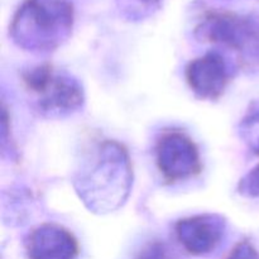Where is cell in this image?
Segmentation results:
<instances>
[{"label": "cell", "mask_w": 259, "mask_h": 259, "mask_svg": "<svg viewBox=\"0 0 259 259\" xmlns=\"http://www.w3.org/2000/svg\"><path fill=\"white\" fill-rule=\"evenodd\" d=\"M72 24V9L66 0H25L13 24L22 45L52 48L65 37Z\"/></svg>", "instance_id": "obj_1"}, {"label": "cell", "mask_w": 259, "mask_h": 259, "mask_svg": "<svg viewBox=\"0 0 259 259\" xmlns=\"http://www.w3.org/2000/svg\"><path fill=\"white\" fill-rule=\"evenodd\" d=\"M24 82L38 109L47 114L70 113L81 105L82 96L77 82L50 66L33 68Z\"/></svg>", "instance_id": "obj_2"}, {"label": "cell", "mask_w": 259, "mask_h": 259, "mask_svg": "<svg viewBox=\"0 0 259 259\" xmlns=\"http://www.w3.org/2000/svg\"><path fill=\"white\" fill-rule=\"evenodd\" d=\"M158 164L161 172L171 181L185 179L199 172V154L194 143L180 133H171L159 141Z\"/></svg>", "instance_id": "obj_3"}, {"label": "cell", "mask_w": 259, "mask_h": 259, "mask_svg": "<svg viewBox=\"0 0 259 259\" xmlns=\"http://www.w3.org/2000/svg\"><path fill=\"white\" fill-rule=\"evenodd\" d=\"M187 80L197 95L215 99L224 91L228 82L227 66L220 56L209 53L191 62L187 68Z\"/></svg>", "instance_id": "obj_4"}, {"label": "cell", "mask_w": 259, "mask_h": 259, "mask_svg": "<svg viewBox=\"0 0 259 259\" xmlns=\"http://www.w3.org/2000/svg\"><path fill=\"white\" fill-rule=\"evenodd\" d=\"M28 252L32 259H73L77 247L70 233L47 225L33 233Z\"/></svg>", "instance_id": "obj_5"}, {"label": "cell", "mask_w": 259, "mask_h": 259, "mask_svg": "<svg viewBox=\"0 0 259 259\" xmlns=\"http://www.w3.org/2000/svg\"><path fill=\"white\" fill-rule=\"evenodd\" d=\"M179 238L187 250L202 254L214 249L223 233V223L212 217L184 220L177 228Z\"/></svg>", "instance_id": "obj_6"}, {"label": "cell", "mask_w": 259, "mask_h": 259, "mask_svg": "<svg viewBox=\"0 0 259 259\" xmlns=\"http://www.w3.org/2000/svg\"><path fill=\"white\" fill-rule=\"evenodd\" d=\"M227 259H259L258 253L247 243L238 245Z\"/></svg>", "instance_id": "obj_7"}, {"label": "cell", "mask_w": 259, "mask_h": 259, "mask_svg": "<svg viewBox=\"0 0 259 259\" xmlns=\"http://www.w3.org/2000/svg\"><path fill=\"white\" fill-rule=\"evenodd\" d=\"M243 187H244L245 191L249 192L250 195L259 196V167H257V168L247 177V180H244Z\"/></svg>", "instance_id": "obj_8"}, {"label": "cell", "mask_w": 259, "mask_h": 259, "mask_svg": "<svg viewBox=\"0 0 259 259\" xmlns=\"http://www.w3.org/2000/svg\"><path fill=\"white\" fill-rule=\"evenodd\" d=\"M245 131L252 134V139L254 141V144L259 149V110L257 113H254V115L247 121V129Z\"/></svg>", "instance_id": "obj_9"}, {"label": "cell", "mask_w": 259, "mask_h": 259, "mask_svg": "<svg viewBox=\"0 0 259 259\" xmlns=\"http://www.w3.org/2000/svg\"><path fill=\"white\" fill-rule=\"evenodd\" d=\"M134 2L138 3V5H143V8L146 9V8L148 7H153V5L157 4L159 0H134Z\"/></svg>", "instance_id": "obj_10"}]
</instances>
